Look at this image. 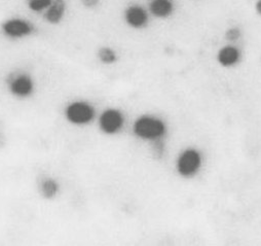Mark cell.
Returning a JSON list of instances; mask_svg holds the SVG:
<instances>
[{
    "instance_id": "8",
    "label": "cell",
    "mask_w": 261,
    "mask_h": 246,
    "mask_svg": "<svg viewBox=\"0 0 261 246\" xmlns=\"http://www.w3.org/2000/svg\"><path fill=\"white\" fill-rule=\"evenodd\" d=\"M216 63L223 69L238 67L243 60V51L238 44L225 43L221 45L215 55Z\"/></svg>"
},
{
    "instance_id": "3",
    "label": "cell",
    "mask_w": 261,
    "mask_h": 246,
    "mask_svg": "<svg viewBox=\"0 0 261 246\" xmlns=\"http://www.w3.org/2000/svg\"><path fill=\"white\" fill-rule=\"evenodd\" d=\"M64 117L72 126H89L96 119V107L89 101L74 100L64 108Z\"/></svg>"
},
{
    "instance_id": "10",
    "label": "cell",
    "mask_w": 261,
    "mask_h": 246,
    "mask_svg": "<svg viewBox=\"0 0 261 246\" xmlns=\"http://www.w3.org/2000/svg\"><path fill=\"white\" fill-rule=\"evenodd\" d=\"M37 189L39 196L45 200H53L57 198L61 190L59 181L49 175H42L39 178Z\"/></svg>"
},
{
    "instance_id": "13",
    "label": "cell",
    "mask_w": 261,
    "mask_h": 246,
    "mask_svg": "<svg viewBox=\"0 0 261 246\" xmlns=\"http://www.w3.org/2000/svg\"><path fill=\"white\" fill-rule=\"evenodd\" d=\"M244 36L243 29L238 25H230L223 31V38L227 43L238 44Z\"/></svg>"
},
{
    "instance_id": "15",
    "label": "cell",
    "mask_w": 261,
    "mask_h": 246,
    "mask_svg": "<svg viewBox=\"0 0 261 246\" xmlns=\"http://www.w3.org/2000/svg\"><path fill=\"white\" fill-rule=\"evenodd\" d=\"M101 0H81L82 6L87 10H95L99 7Z\"/></svg>"
},
{
    "instance_id": "2",
    "label": "cell",
    "mask_w": 261,
    "mask_h": 246,
    "mask_svg": "<svg viewBox=\"0 0 261 246\" xmlns=\"http://www.w3.org/2000/svg\"><path fill=\"white\" fill-rule=\"evenodd\" d=\"M204 166V156L197 147H185L177 156L175 170L179 177L191 179L198 176Z\"/></svg>"
},
{
    "instance_id": "14",
    "label": "cell",
    "mask_w": 261,
    "mask_h": 246,
    "mask_svg": "<svg viewBox=\"0 0 261 246\" xmlns=\"http://www.w3.org/2000/svg\"><path fill=\"white\" fill-rule=\"evenodd\" d=\"M51 3L53 0H27V7L32 13L43 14Z\"/></svg>"
},
{
    "instance_id": "4",
    "label": "cell",
    "mask_w": 261,
    "mask_h": 246,
    "mask_svg": "<svg viewBox=\"0 0 261 246\" xmlns=\"http://www.w3.org/2000/svg\"><path fill=\"white\" fill-rule=\"evenodd\" d=\"M125 114L117 107H107L98 116V128L106 136L119 134L125 126Z\"/></svg>"
},
{
    "instance_id": "1",
    "label": "cell",
    "mask_w": 261,
    "mask_h": 246,
    "mask_svg": "<svg viewBox=\"0 0 261 246\" xmlns=\"http://www.w3.org/2000/svg\"><path fill=\"white\" fill-rule=\"evenodd\" d=\"M169 131L167 121L159 115L144 113L135 118L132 125L133 135L145 142H156L163 140Z\"/></svg>"
},
{
    "instance_id": "6",
    "label": "cell",
    "mask_w": 261,
    "mask_h": 246,
    "mask_svg": "<svg viewBox=\"0 0 261 246\" xmlns=\"http://www.w3.org/2000/svg\"><path fill=\"white\" fill-rule=\"evenodd\" d=\"M3 34L9 39H23L28 36H31L34 33V25L22 18L14 17L9 18L3 22L2 26Z\"/></svg>"
},
{
    "instance_id": "7",
    "label": "cell",
    "mask_w": 261,
    "mask_h": 246,
    "mask_svg": "<svg viewBox=\"0 0 261 246\" xmlns=\"http://www.w3.org/2000/svg\"><path fill=\"white\" fill-rule=\"evenodd\" d=\"M150 14L147 9L140 5H129L123 10L122 19L124 24L133 30H143L149 26Z\"/></svg>"
},
{
    "instance_id": "5",
    "label": "cell",
    "mask_w": 261,
    "mask_h": 246,
    "mask_svg": "<svg viewBox=\"0 0 261 246\" xmlns=\"http://www.w3.org/2000/svg\"><path fill=\"white\" fill-rule=\"evenodd\" d=\"M8 89L17 99H29L35 92V82L31 75L27 72H17L11 76L8 81Z\"/></svg>"
},
{
    "instance_id": "9",
    "label": "cell",
    "mask_w": 261,
    "mask_h": 246,
    "mask_svg": "<svg viewBox=\"0 0 261 246\" xmlns=\"http://www.w3.org/2000/svg\"><path fill=\"white\" fill-rule=\"evenodd\" d=\"M147 10L152 18L166 21L174 17L177 6L175 0H150Z\"/></svg>"
},
{
    "instance_id": "16",
    "label": "cell",
    "mask_w": 261,
    "mask_h": 246,
    "mask_svg": "<svg viewBox=\"0 0 261 246\" xmlns=\"http://www.w3.org/2000/svg\"><path fill=\"white\" fill-rule=\"evenodd\" d=\"M253 12L258 18H261V0H254V2H253Z\"/></svg>"
},
{
    "instance_id": "12",
    "label": "cell",
    "mask_w": 261,
    "mask_h": 246,
    "mask_svg": "<svg viewBox=\"0 0 261 246\" xmlns=\"http://www.w3.org/2000/svg\"><path fill=\"white\" fill-rule=\"evenodd\" d=\"M97 60L104 66H114L118 63L119 55L117 51L110 45H102L97 51Z\"/></svg>"
},
{
    "instance_id": "11",
    "label": "cell",
    "mask_w": 261,
    "mask_h": 246,
    "mask_svg": "<svg viewBox=\"0 0 261 246\" xmlns=\"http://www.w3.org/2000/svg\"><path fill=\"white\" fill-rule=\"evenodd\" d=\"M67 6L64 0H53L49 8L43 13V20L49 25H59L66 16Z\"/></svg>"
}]
</instances>
